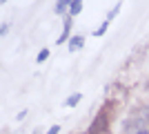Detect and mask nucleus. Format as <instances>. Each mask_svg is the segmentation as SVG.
<instances>
[{"label": "nucleus", "instance_id": "nucleus-1", "mask_svg": "<svg viewBox=\"0 0 149 134\" xmlns=\"http://www.w3.org/2000/svg\"><path fill=\"white\" fill-rule=\"evenodd\" d=\"M107 130H109V116H107V107H105L96 119H93V123L89 125L87 134H107Z\"/></svg>", "mask_w": 149, "mask_h": 134}, {"label": "nucleus", "instance_id": "nucleus-2", "mask_svg": "<svg viewBox=\"0 0 149 134\" xmlns=\"http://www.w3.org/2000/svg\"><path fill=\"white\" fill-rule=\"evenodd\" d=\"M82 45H85V38H82V36H74V38L69 40V51H78V49H82Z\"/></svg>", "mask_w": 149, "mask_h": 134}, {"label": "nucleus", "instance_id": "nucleus-3", "mask_svg": "<svg viewBox=\"0 0 149 134\" xmlns=\"http://www.w3.org/2000/svg\"><path fill=\"white\" fill-rule=\"evenodd\" d=\"M69 27H71V18L65 20V29H62V34H60V40H58V45H62V43H67V40H69Z\"/></svg>", "mask_w": 149, "mask_h": 134}, {"label": "nucleus", "instance_id": "nucleus-4", "mask_svg": "<svg viewBox=\"0 0 149 134\" xmlns=\"http://www.w3.org/2000/svg\"><path fill=\"white\" fill-rule=\"evenodd\" d=\"M82 9V0H74L71 2V7H69V18H74V16H78Z\"/></svg>", "mask_w": 149, "mask_h": 134}, {"label": "nucleus", "instance_id": "nucleus-5", "mask_svg": "<svg viewBox=\"0 0 149 134\" xmlns=\"http://www.w3.org/2000/svg\"><path fill=\"white\" fill-rule=\"evenodd\" d=\"M71 2H74V0H58V2H56V9H54V11H56V13H62L65 9H67V7H71Z\"/></svg>", "mask_w": 149, "mask_h": 134}, {"label": "nucleus", "instance_id": "nucleus-6", "mask_svg": "<svg viewBox=\"0 0 149 134\" xmlns=\"http://www.w3.org/2000/svg\"><path fill=\"white\" fill-rule=\"evenodd\" d=\"M82 98V94H74V96H69L67 101H65V105H69V107H74V105H78Z\"/></svg>", "mask_w": 149, "mask_h": 134}, {"label": "nucleus", "instance_id": "nucleus-7", "mask_svg": "<svg viewBox=\"0 0 149 134\" xmlns=\"http://www.w3.org/2000/svg\"><path fill=\"white\" fill-rule=\"evenodd\" d=\"M107 27H109V20H105V22H102V25H100V27H98V29H96L93 34H96V36H102V34L107 32Z\"/></svg>", "mask_w": 149, "mask_h": 134}, {"label": "nucleus", "instance_id": "nucleus-8", "mask_svg": "<svg viewBox=\"0 0 149 134\" xmlns=\"http://www.w3.org/2000/svg\"><path fill=\"white\" fill-rule=\"evenodd\" d=\"M47 58H49V51H47V49H42L40 54H38V58H36V60H38V63H45Z\"/></svg>", "mask_w": 149, "mask_h": 134}, {"label": "nucleus", "instance_id": "nucleus-9", "mask_svg": "<svg viewBox=\"0 0 149 134\" xmlns=\"http://www.w3.org/2000/svg\"><path fill=\"white\" fill-rule=\"evenodd\" d=\"M140 116H143L145 121H147V125H149V107H145V109H143V114H140Z\"/></svg>", "mask_w": 149, "mask_h": 134}, {"label": "nucleus", "instance_id": "nucleus-10", "mask_svg": "<svg viewBox=\"0 0 149 134\" xmlns=\"http://www.w3.org/2000/svg\"><path fill=\"white\" fill-rule=\"evenodd\" d=\"M58 132H60V128H58V125H54V128H51L47 134H58Z\"/></svg>", "mask_w": 149, "mask_h": 134}, {"label": "nucleus", "instance_id": "nucleus-11", "mask_svg": "<svg viewBox=\"0 0 149 134\" xmlns=\"http://www.w3.org/2000/svg\"><path fill=\"white\" fill-rule=\"evenodd\" d=\"M0 2H7V0H0Z\"/></svg>", "mask_w": 149, "mask_h": 134}]
</instances>
